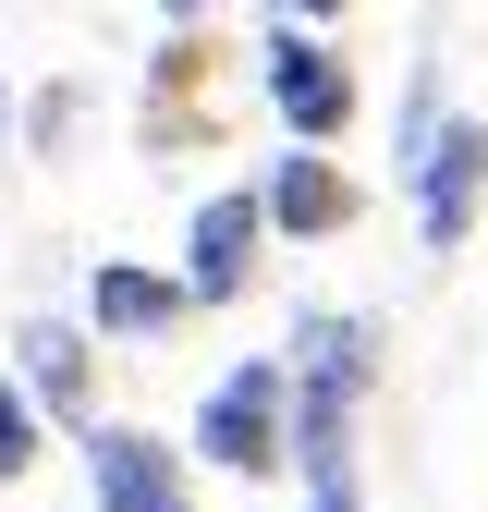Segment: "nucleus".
Instances as JSON below:
<instances>
[{
	"mask_svg": "<svg viewBox=\"0 0 488 512\" xmlns=\"http://www.w3.org/2000/svg\"><path fill=\"white\" fill-rule=\"evenodd\" d=\"M196 452L220 476H281L293 464V366L281 354H244L220 391L196 403Z\"/></svg>",
	"mask_w": 488,
	"mask_h": 512,
	"instance_id": "f257e3e1",
	"label": "nucleus"
},
{
	"mask_svg": "<svg viewBox=\"0 0 488 512\" xmlns=\"http://www.w3.org/2000/svg\"><path fill=\"white\" fill-rule=\"evenodd\" d=\"M257 244H269V208L257 183H220V196H196V220H183V305H232L244 281H257Z\"/></svg>",
	"mask_w": 488,
	"mask_h": 512,
	"instance_id": "f03ea898",
	"label": "nucleus"
},
{
	"mask_svg": "<svg viewBox=\"0 0 488 512\" xmlns=\"http://www.w3.org/2000/svg\"><path fill=\"white\" fill-rule=\"evenodd\" d=\"M257 61H269V110L293 122V147H330L342 122H354V74H342V49L318 25H281Z\"/></svg>",
	"mask_w": 488,
	"mask_h": 512,
	"instance_id": "7ed1b4c3",
	"label": "nucleus"
},
{
	"mask_svg": "<svg viewBox=\"0 0 488 512\" xmlns=\"http://www.w3.org/2000/svg\"><path fill=\"white\" fill-rule=\"evenodd\" d=\"M354 391L330 378H293V476H305V512H366V464H354Z\"/></svg>",
	"mask_w": 488,
	"mask_h": 512,
	"instance_id": "20e7f679",
	"label": "nucleus"
},
{
	"mask_svg": "<svg viewBox=\"0 0 488 512\" xmlns=\"http://www.w3.org/2000/svg\"><path fill=\"white\" fill-rule=\"evenodd\" d=\"M403 183H415V232L452 256L476 232V208H488V122H440V135L403 159Z\"/></svg>",
	"mask_w": 488,
	"mask_h": 512,
	"instance_id": "39448f33",
	"label": "nucleus"
},
{
	"mask_svg": "<svg viewBox=\"0 0 488 512\" xmlns=\"http://www.w3.org/2000/svg\"><path fill=\"white\" fill-rule=\"evenodd\" d=\"M86 488H98V512H196L183 452L147 427H86Z\"/></svg>",
	"mask_w": 488,
	"mask_h": 512,
	"instance_id": "423d86ee",
	"label": "nucleus"
},
{
	"mask_svg": "<svg viewBox=\"0 0 488 512\" xmlns=\"http://www.w3.org/2000/svg\"><path fill=\"white\" fill-rule=\"evenodd\" d=\"M13 378H25V403L61 415V427H98V354L74 317H25L13 330Z\"/></svg>",
	"mask_w": 488,
	"mask_h": 512,
	"instance_id": "0eeeda50",
	"label": "nucleus"
},
{
	"mask_svg": "<svg viewBox=\"0 0 488 512\" xmlns=\"http://www.w3.org/2000/svg\"><path fill=\"white\" fill-rule=\"evenodd\" d=\"M257 208H269V232H305V244H318V232H354V183H342L318 147H293V159L257 183Z\"/></svg>",
	"mask_w": 488,
	"mask_h": 512,
	"instance_id": "6e6552de",
	"label": "nucleus"
},
{
	"mask_svg": "<svg viewBox=\"0 0 488 512\" xmlns=\"http://www.w3.org/2000/svg\"><path fill=\"white\" fill-rule=\"evenodd\" d=\"M86 317L98 330H122V342H159V330H183V281H159V269H122V256H98L86 269Z\"/></svg>",
	"mask_w": 488,
	"mask_h": 512,
	"instance_id": "1a4fd4ad",
	"label": "nucleus"
},
{
	"mask_svg": "<svg viewBox=\"0 0 488 512\" xmlns=\"http://www.w3.org/2000/svg\"><path fill=\"white\" fill-rule=\"evenodd\" d=\"M25 464H37V403H25V378H0V488Z\"/></svg>",
	"mask_w": 488,
	"mask_h": 512,
	"instance_id": "9d476101",
	"label": "nucleus"
},
{
	"mask_svg": "<svg viewBox=\"0 0 488 512\" xmlns=\"http://www.w3.org/2000/svg\"><path fill=\"white\" fill-rule=\"evenodd\" d=\"M159 13H171V25H196V37H208V13H220V0H159Z\"/></svg>",
	"mask_w": 488,
	"mask_h": 512,
	"instance_id": "9b49d317",
	"label": "nucleus"
},
{
	"mask_svg": "<svg viewBox=\"0 0 488 512\" xmlns=\"http://www.w3.org/2000/svg\"><path fill=\"white\" fill-rule=\"evenodd\" d=\"M342 13V0H281V25H330Z\"/></svg>",
	"mask_w": 488,
	"mask_h": 512,
	"instance_id": "f8f14e48",
	"label": "nucleus"
},
{
	"mask_svg": "<svg viewBox=\"0 0 488 512\" xmlns=\"http://www.w3.org/2000/svg\"><path fill=\"white\" fill-rule=\"evenodd\" d=\"M0 122H13V86H0Z\"/></svg>",
	"mask_w": 488,
	"mask_h": 512,
	"instance_id": "ddd939ff",
	"label": "nucleus"
}]
</instances>
